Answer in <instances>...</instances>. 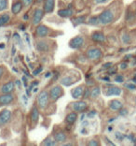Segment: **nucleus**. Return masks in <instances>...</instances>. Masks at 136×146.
<instances>
[{
	"label": "nucleus",
	"mask_w": 136,
	"mask_h": 146,
	"mask_svg": "<svg viewBox=\"0 0 136 146\" xmlns=\"http://www.w3.org/2000/svg\"><path fill=\"white\" fill-rule=\"evenodd\" d=\"M85 20H86V16L83 15V16H79V17H77V18H74L72 20V22H73L74 26H77L78 25L83 24V23L85 22Z\"/></svg>",
	"instance_id": "393cba45"
},
{
	"label": "nucleus",
	"mask_w": 136,
	"mask_h": 146,
	"mask_svg": "<svg viewBox=\"0 0 136 146\" xmlns=\"http://www.w3.org/2000/svg\"><path fill=\"white\" fill-rule=\"evenodd\" d=\"M54 5H55L54 0H45L43 11H44L46 13H51V12L53 11Z\"/></svg>",
	"instance_id": "dca6fc26"
},
{
	"label": "nucleus",
	"mask_w": 136,
	"mask_h": 146,
	"mask_svg": "<svg viewBox=\"0 0 136 146\" xmlns=\"http://www.w3.org/2000/svg\"><path fill=\"white\" fill-rule=\"evenodd\" d=\"M44 11L41 9H36L34 11V14H33V18H32V23L34 25H37L40 24L41 20L44 16Z\"/></svg>",
	"instance_id": "0eeeda50"
},
{
	"label": "nucleus",
	"mask_w": 136,
	"mask_h": 146,
	"mask_svg": "<svg viewBox=\"0 0 136 146\" xmlns=\"http://www.w3.org/2000/svg\"><path fill=\"white\" fill-rule=\"evenodd\" d=\"M125 87H127L128 89H130V90H135V89H136V85L134 84H126Z\"/></svg>",
	"instance_id": "473e14b6"
},
{
	"label": "nucleus",
	"mask_w": 136,
	"mask_h": 146,
	"mask_svg": "<svg viewBox=\"0 0 136 146\" xmlns=\"http://www.w3.org/2000/svg\"><path fill=\"white\" fill-rule=\"evenodd\" d=\"M22 81H24V84L25 86L27 85V81H26V78L24 77V76L22 77Z\"/></svg>",
	"instance_id": "49530a36"
},
{
	"label": "nucleus",
	"mask_w": 136,
	"mask_h": 146,
	"mask_svg": "<svg viewBox=\"0 0 136 146\" xmlns=\"http://www.w3.org/2000/svg\"><path fill=\"white\" fill-rule=\"evenodd\" d=\"M95 114H96V111H89V113H88V117L92 118Z\"/></svg>",
	"instance_id": "a19ab883"
},
{
	"label": "nucleus",
	"mask_w": 136,
	"mask_h": 146,
	"mask_svg": "<svg viewBox=\"0 0 136 146\" xmlns=\"http://www.w3.org/2000/svg\"><path fill=\"white\" fill-rule=\"evenodd\" d=\"M51 75V72H48L47 74H46V78H48V77H49V76Z\"/></svg>",
	"instance_id": "5fc2aeb1"
},
{
	"label": "nucleus",
	"mask_w": 136,
	"mask_h": 146,
	"mask_svg": "<svg viewBox=\"0 0 136 146\" xmlns=\"http://www.w3.org/2000/svg\"><path fill=\"white\" fill-rule=\"evenodd\" d=\"M3 74H4V68H3L2 67H0V79L2 78Z\"/></svg>",
	"instance_id": "c03bdc74"
},
{
	"label": "nucleus",
	"mask_w": 136,
	"mask_h": 146,
	"mask_svg": "<svg viewBox=\"0 0 136 146\" xmlns=\"http://www.w3.org/2000/svg\"><path fill=\"white\" fill-rule=\"evenodd\" d=\"M53 138H54V141H57V142H64L66 141V134L64 133V132H57V133H55L54 136H53Z\"/></svg>",
	"instance_id": "6ab92c4d"
},
{
	"label": "nucleus",
	"mask_w": 136,
	"mask_h": 146,
	"mask_svg": "<svg viewBox=\"0 0 136 146\" xmlns=\"http://www.w3.org/2000/svg\"><path fill=\"white\" fill-rule=\"evenodd\" d=\"M22 98H24V104H26V103H27V99H26V97H25V96H22Z\"/></svg>",
	"instance_id": "3c124183"
},
{
	"label": "nucleus",
	"mask_w": 136,
	"mask_h": 146,
	"mask_svg": "<svg viewBox=\"0 0 136 146\" xmlns=\"http://www.w3.org/2000/svg\"><path fill=\"white\" fill-rule=\"evenodd\" d=\"M49 95L47 91H42L39 93L38 98H37V105L40 109H46L49 105Z\"/></svg>",
	"instance_id": "f03ea898"
},
{
	"label": "nucleus",
	"mask_w": 136,
	"mask_h": 146,
	"mask_svg": "<svg viewBox=\"0 0 136 146\" xmlns=\"http://www.w3.org/2000/svg\"><path fill=\"white\" fill-rule=\"evenodd\" d=\"M25 38H26V40H27V43H29V44H30V39L28 38V35L27 34H25Z\"/></svg>",
	"instance_id": "09e8293b"
},
{
	"label": "nucleus",
	"mask_w": 136,
	"mask_h": 146,
	"mask_svg": "<svg viewBox=\"0 0 136 146\" xmlns=\"http://www.w3.org/2000/svg\"><path fill=\"white\" fill-rule=\"evenodd\" d=\"M102 80H104V81H106V82L110 81V79H109L108 77H104V78H102Z\"/></svg>",
	"instance_id": "8fccbe9b"
},
{
	"label": "nucleus",
	"mask_w": 136,
	"mask_h": 146,
	"mask_svg": "<svg viewBox=\"0 0 136 146\" xmlns=\"http://www.w3.org/2000/svg\"><path fill=\"white\" fill-rule=\"evenodd\" d=\"M116 137H117V139H118V140H122V139H123V136H122V134H120V133H116Z\"/></svg>",
	"instance_id": "79ce46f5"
},
{
	"label": "nucleus",
	"mask_w": 136,
	"mask_h": 146,
	"mask_svg": "<svg viewBox=\"0 0 136 146\" xmlns=\"http://www.w3.org/2000/svg\"><path fill=\"white\" fill-rule=\"evenodd\" d=\"M102 51L98 48H89L87 51V56L91 60H98L102 57Z\"/></svg>",
	"instance_id": "20e7f679"
},
{
	"label": "nucleus",
	"mask_w": 136,
	"mask_h": 146,
	"mask_svg": "<svg viewBox=\"0 0 136 146\" xmlns=\"http://www.w3.org/2000/svg\"><path fill=\"white\" fill-rule=\"evenodd\" d=\"M128 68V64L126 62H122L120 65H119V68L122 69V70H124V69H126Z\"/></svg>",
	"instance_id": "e433bc0d"
},
{
	"label": "nucleus",
	"mask_w": 136,
	"mask_h": 146,
	"mask_svg": "<svg viewBox=\"0 0 136 146\" xmlns=\"http://www.w3.org/2000/svg\"><path fill=\"white\" fill-rule=\"evenodd\" d=\"M8 9V0H0V11H6Z\"/></svg>",
	"instance_id": "c85d7f7f"
},
{
	"label": "nucleus",
	"mask_w": 136,
	"mask_h": 146,
	"mask_svg": "<svg viewBox=\"0 0 136 146\" xmlns=\"http://www.w3.org/2000/svg\"><path fill=\"white\" fill-rule=\"evenodd\" d=\"M20 28H21V30H25V26L24 25H21V26H20Z\"/></svg>",
	"instance_id": "864d4df0"
},
{
	"label": "nucleus",
	"mask_w": 136,
	"mask_h": 146,
	"mask_svg": "<svg viewBox=\"0 0 136 146\" xmlns=\"http://www.w3.org/2000/svg\"><path fill=\"white\" fill-rule=\"evenodd\" d=\"M91 91L89 90V88H86L84 90V94H83V98H88L91 96Z\"/></svg>",
	"instance_id": "2f4dec72"
},
{
	"label": "nucleus",
	"mask_w": 136,
	"mask_h": 146,
	"mask_svg": "<svg viewBox=\"0 0 136 146\" xmlns=\"http://www.w3.org/2000/svg\"><path fill=\"white\" fill-rule=\"evenodd\" d=\"M77 119H78V114L76 112H70L65 117V122L69 125H72L77 121Z\"/></svg>",
	"instance_id": "aec40b11"
},
{
	"label": "nucleus",
	"mask_w": 136,
	"mask_h": 146,
	"mask_svg": "<svg viewBox=\"0 0 136 146\" xmlns=\"http://www.w3.org/2000/svg\"><path fill=\"white\" fill-rule=\"evenodd\" d=\"M15 89V84L13 82H9L5 84L2 86L1 88V93L2 94H9V93H11L12 91H14Z\"/></svg>",
	"instance_id": "4468645a"
},
{
	"label": "nucleus",
	"mask_w": 136,
	"mask_h": 146,
	"mask_svg": "<svg viewBox=\"0 0 136 146\" xmlns=\"http://www.w3.org/2000/svg\"><path fill=\"white\" fill-rule=\"evenodd\" d=\"M49 32V29L47 27V26L44 25H40L36 27L35 34L38 38H45V36H48Z\"/></svg>",
	"instance_id": "1a4fd4ad"
},
{
	"label": "nucleus",
	"mask_w": 136,
	"mask_h": 146,
	"mask_svg": "<svg viewBox=\"0 0 136 146\" xmlns=\"http://www.w3.org/2000/svg\"><path fill=\"white\" fill-rule=\"evenodd\" d=\"M22 6H24V4H22V1H16L13 3V5L11 7V11L13 14H18V13L21 12Z\"/></svg>",
	"instance_id": "a211bd4d"
},
{
	"label": "nucleus",
	"mask_w": 136,
	"mask_h": 146,
	"mask_svg": "<svg viewBox=\"0 0 136 146\" xmlns=\"http://www.w3.org/2000/svg\"><path fill=\"white\" fill-rule=\"evenodd\" d=\"M117 67H111V68H109V70H108V73L110 75H113V74H116L117 73Z\"/></svg>",
	"instance_id": "72a5a7b5"
},
{
	"label": "nucleus",
	"mask_w": 136,
	"mask_h": 146,
	"mask_svg": "<svg viewBox=\"0 0 136 146\" xmlns=\"http://www.w3.org/2000/svg\"><path fill=\"white\" fill-rule=\"evenodd\" d=\"M86 132H87V131H86V129H85V128H83L82 130H81V133H83V134H85Z\"/></svg>",
	"instance_id": "6e6d98bb"
},
{
	"label": "nucleus",
	"mask_w": 136,
	"mask_h": 146,
	"mask_svg": "<svg viewBox=\"0 0 136 146\" xmlns=\"http://www.w3.org/2000/svg\"><path fill=\"white\" fill-rule=\"evenodd\" d=\"M91 39L94 42H98V43H102L105 41V36L102 32L100 31H96L93 32L91 35Z\"/></svg>",
	"instance_id": "f8f14e48"
},
{
	"label": "nucleus",
	"mask_w": 136,
	"mask_h": 146,
	"mask_svg": "<svg viewBox=\"0 0 136 146\" xmlns=\"http://www.w3.org/2000/svg\"><path fill=\"white\" fill-rule=\"evenodd\" d=\"M16 84H17L19 87H21V82L20 81H16Z\"/></svg>",
	"instance_id": "603ef678"
},
{
	"label": "nucleus",
	"mask_w": 136,
	"mask_h": 146,
	"mask_svg": "<svg viewBox=\"0 0 136 146\" xmlns=\"http://www.w3.org/2000/svg\"><path fill=\"white\" fill-rule=\"evenodd\" d=\"M58 15L60 16V17L62 18H69L71 17V16L73 15V11L71 9V7H69L68 9H60V11H58Z\"/></svg>",
	"instance_id": "f3484780"
},
{
	"label": "nucleus",
	"mask_w": 136,
	"mask_h": 146,
	"mask_svg": "<svg viewBox=\"0 0 136 146\" xmlns=\"http://www.w3.org/2000/svg\"><path fill=\"white\" fill-rule=\"evenodd\" d=\"M132 57V55L131 54H128V55H126L125 56V58L124 59H126V60H129V58H131Z\"/></svg>",
	"instance_id": "de8ad7c7"
},
{
	"label": "nucleus",
	"mask_w": 136,
	"mask_h": 146,
	"mask_svg": "<svg viewBox=\"0 0 136 146\" xmlns=\"http://www.w3.org/2000/svg\"><path fill=\"white\" fill-rule=\"evenodd\" d=\"M84 86H78L76 87L75 89H73L71 91V95L72 97L76 98V99H78L80 98L81 97H83V94H84Z\"/></svg>",
	"instance_id": "ddd939ff"
},
{
	"label": "nucleus",
	"mask_w": 136,
	"mask_h": 146,
	"mask_svg": "<svg viewBox=\"0 0 136 146\" xmlns=\"http://www.w3.org/2000/svg\"><path fill=\"white\" fill-rule=\"evenodd\" d=\"M24 20H27V19H28V15H24Z\"/></svg>",
	"instance_id": "bf43d9fd"
},
{
	"label": "nucleus",
	"mask_w": 136,
	"mask_h": 146,
	"mask_svg": "<svg viewBox=\"0 0 136 146\" xmlns=\"http://www.w3.org/2000/svg\"><path fill=\"white\" fill-rule=\"evenodd\" d=\"M13 100H14V97H13V95H11V93H9V94H3L2 96H0V106L9 105Z\"/></svg>",
	"instance_id": "9d476101"
},
{
	"label": "nucleus",
	"mask_w": 136,
	"mask_h": 146,
	"mask_svg": "<svg viewBox=\"0 0 136 146\" xmlns=\"http://www.w3.org/2000/svg\"><path fill=\"white\" fill-rule=\"evenodd\" d=\"M115 82H118V84H121V82H124V77H123L122 75H120V74L116 75V77H115Z\"/></svg>",
	"instance_id": "7c9ffc66"
},
{
	"label": "nucleus",
	"mask_w": 136,
	"mask_h": 146,
	"mask_svg": "<svg viewBox=\"0 0 136 146\" xmlns=\"http://www.w3.org/2000/svg\"><path fill=\"white\" fill-rule=\"evenodd\" d=\"M100 94H101V90H100V88H99V87H94V88L91 90V98H98L99 96H100Z\"/></svg>",
	"instance_id": "bb28decb"
},
{
	"label": "nucleus",
	"mask_w": 136,
	"mask_h": 146,
	"mask_svg": "<svg viewBox=\"0 0 136 146\" xmlns=\"http://www.w3.org/2000/svg\"><path fill=\"white\" fill-rule=\"evenodd\" d=\"M112 66H113V63H111V62L105 63V64H104V65H102V68L106 69V68H111Z\"/></svg>",
	"instance_id": "4c0bfd02"
},
{
	"label": "nucleus",
	"mask_w": 136,
	"mask_h": 146,
	"mask_svg": "<svg viewBox=\"0 0 136 146\" xmlns=\"http://www.w3.org/2000/svg\"><path fill=\"white\" fill-rule=\"evenodd\" d=\"M75 82H75V79L73 78V77H69V76L62 78L61 80V84L62 85H64V86H70L73 84H75Z\"/></svg>",
	"instance_id": "5701e85b"
},
{
	"label": "nucleus",
	"mask_w": 136,
	"mask_h": 146,
	"mask_svg": "<svg viewBox=\"0 0 136 146\" xmlns=\"http://www.w3.org/2000/svg\"><path fill=\"white\" fill-rule=\"evenodd\" d=\"M89 25H97L100 24V22H99V17L97 16H92L89 19Z\"/></svg>",
	"instance_id": "cd10ccee"
},
{
	"label": "nucleus",
	"mask_w": 136,
	"mask_h": 146,
	"mask_svg": "<svg viewBox=\"0 0 136 146\" xmlns=\"http://www.w3.org/2000/svg\"><path fill=\"white\" fill-rule=\"evenodd\" d=\"M22 4H24V7H29L32 4L33 0H22Z\"/></svg>",
	"instance_id": "f704fd0d"
},
{
	"label": "nucleus",
	"mask_w": 136,
	"mask_h": 146,
	"mask_svg": "<svg viewBox=\"0 0 136 146\" xmlns=\"http://www.w3.org/2000/svg\"><path fill=\"white\" fill-rule=\"evenodd\" d=\"M134 14H135V17H136V9H135V12H134Z\"/></svg>",
	"instance_id": "052dcab7"
},
{
	"label": "nucleus",
	"mask_w": 136,
	"mask_h": 146,
	"mask_svg": "<svg viewBox=\"0 0 136 146\" xmlns=\"http://www.w3.org/2000/svg\"><path fill=\"white\" fill-rule=\"evenodd\" d=\"M72 109L74 110L75 111L83 112L88 109V104L86 103L85 101H82V100L76 101L72 104Z\"/></svg>",
	"instance_id": "6e6552de"
},
{
	"label": "nucleus",
	"mask_w": 136,
	"mask_h": 146,
	"mask_svg": "<svg viewBox=\"0 0 136 146\" xmlns=\"http://www.w3.org/2000/svg\"><path fill=\"white\" fill-rule=\"evenodd\" d=\"M121 39L122 41H123V43H126V44H128V43H130L131 38V36L129 34H123L121 36Z\"/></svg>",
	"instance_id": "c756f323"
},
{
	"label": "nucleus",
	"mask_w": 136,
	"mask_h": 146,
	"mask_svg": "<svg viewBox=\"0 0 136 146\" xmlns=\"http://www.w3.org/2000/svg\"><path fill=\"white\" fill-rule=\"evenodd\" d=\"M56 144L55 141H53L51 137H48L47 139H45L43 142L41 143V145H46V146H53Z\"/></svg>",
	"instance_id": "a878e982"
},
{
	"label": "nucleus",
	"mask_w": 136,
	"mask_h": 146,
	"mask_svg": "<svg viewBox=\"0 0 136 146\" xmlns=\"http://www.w3.org/2000/svg\"><path fill=\"white\" fill-rule=\"evenodd\" d=\"M119 114H120L121 116H126L128 114V111L126 109H120L119 110Z\"/></svg>",
	"instance_id": "c9c22d12"
},
{
	"label": "nucleus",
	"mask_w": 136,
	"mask_h": 146,
	"mask_svg": "<svg viewBox=\"0 0 136 146\" xmlns=\"http://www.w3.org/2000/svg\"><path fill=\"white\" fill-rule=\"evenodd\" d=\"M14 38L17 39L18 41H20V36L17 34V33H15V34H14Z\"/></svg>",
	"instance_id": "a18cd8bd"
},
{
	"label": "nucleus",
	"mask_w": 136,
	"mask_h": 146,
	"mask_svg": "<svg viewBox=\"0 0 136 146\" xmlns=\"http://www.w3.org/2000/svg\"><path fill=\"white\" fill-rule=\"evenodd\" d=\"M9 19H11V16H9V13H3V14L0 15V26H3L6 24H8Z\"/></svg>",
	"instance_id": "b1692460"
},
{
	"label": "nucleus",
	"mask_w": 136,
	"mask_h": 146,
	"mask_svg": "<svg viewBox=\"0 0 136 146\" xmlns=\"http://www.w3.org/2000/svg\"><path fill=\"white\" fill-rule=\"evenodd\" d=\"M135 77H136V75H135Z\"/></svg>",
	"instance_id": "680f3d73"
},
{
	"label": "nucleus",
	"mask_w": 136,
	"mask_h": 146,
	"mask_svg": "<svg viewBox=\"0 0 136 146\" xmlns=\"http://www.w3.org/2000/svg\"><path fill=\"white\" fill-rule=\"evenodd\" d=\"M35 48L39 52H48L49 51V45L44 41H38L35 44Z\"/></svg>",
	"instance_id": "412c9836"
},
{
	"label": "nucleus",
	"mask_w": 136,
	"mask_h": 146,
	"mask_svg": "<svg viewBox=\"0 0 136 146\" xmlns=\"http://www.w3.org/2000/svg\"><path fill=\"white\" fill-rule=\"evenodd\" d=\"M45 0H36V2L37 3H41V2H44Z\"/></svg>",
	"instance_id": "13d9d810"
},
{
	"label": "nucleus",
	"mask_w": 136,
	"mask_h": 146,
	"mask_svg": "<svg viewBox=\"0 0 136 146\" xmlns=\"http://www.w3.org/2000/svg\"><path fill=\"white\" fill-rule=\"evenodd\" d=\"M38 118H39L38 109L36 107H34L32 109V111H31V120H32L33 123H34V124H35V123H37Z\"/></svg>",
	"instance_id": "4be33fe9"
},
{
	"label": "nucleus",
	"mask_w": 136,
	"mask_h": 146,
	"mask_svg": "<svg viewBox=\"0 0 136 146\" xmlns=\"http://www.w3.org/2000/svg\"><path fill=\"white\" fill-rule=\"evenodd\" d=\"M4 47H5L4 43H1V44H0V48H1V49H3V48H4Z\"/></svg>",
	"instance_id": "4d7b16f0"
},
{
	"label": "nucleus",
	"mask_w": 136,
	"mask_h": 146,
	"mask_svg": "<svg viewBox=\"0 0 136 146\" xmlns=\"http://www.w3.org/2000/svg\"><path fill=\"white\" fill-rule=\"evenodd\" d=\"M88 145H89V146H98L99 142H97V141H95V140H92V141H91L89 142Z\"/></svg>",
	"instance_id": "58836bf2"
},
{
	"label": "nucleus",
	"mask_w": 136,
	"mask_h": 146,
	"mask_svg": "<svg viewBox=\"0 0 136 146\" xmlns=\"http://www.w3.org/2000/svg\"><path fill=\"white\" fill-rule=\"evenodd\" d=\"M107 0H95V3H97V4H102V3L106 2Z\"/></svg>",
	"instance_id": "37998d69"
},
{
	"label": "nucleus",
	"mask_w": 136,
	"mask_h": 146,
	"mask_svg": "<svg viewBox=\"0 0 136 146\" xmlns=\"http://www.w3.org/2000/svg\"><path fill=\"white\" fill-rule=\"evenodd\" d=\"M62 94H64L62 88L60 85H56L53 88H51V92H49V98H51V100L56 101L57 99H59L62 97Z\"/></svg>",
	"instance_id": "7ed1b4c3"
},
{
	"label": "nucleus",
	"mask_w": 136,
	"mask_h": 146,
	"mask_svg": "<svg viewBox=\"0 0 136 146\" xmlns=\"http://www.w3.org/2000/svg\"><path fill=\"white\" fill-rule=\"evenodd\" d=\"M98 17H99V22H100L101 25H107L114 22L115 14L111 9H104L102 12H101V14L99 15Z\"/></svg>",
	"instance_id": "f257e3e1"
},
{
	"label": "nucleus",
	"mask_w": 136,
	"mask_h": 146,
	"mask_svg": "<svg viewBox=\"0 0 136 146\" xmlns=\"http://www.w3.org/2000/svg\"><path fill=\"white\" fill-rule=\"evenodd\" d=\"M42 67H39V68H37L36 69H35L34 70V72H33V74L34 75H37V74H39V73H40L41 71H42Z\"/></svg>",
	"instance_id": "ea45409f"
},
{
	"label": "nucleus",
	"mask_w": 136,
	"mask_h": 146,
	"mask_svg": "<svg viewBox=\"0 0 136 146\" xmlns=\"http://www.w3.org/2000/svg\"><path fill=\"white\" fill-rule=\"evenodd\" d=\"M83 44H84V38H83V36H76V38H72L70 42H69V46H70L72 49H75V50L81 48Z\"/></svg>",
	"instance_id": "423d86ee"
},
{
	"label": "nucleus",
	"mask_w": 136,
	"mask_h": 146,
	"mask_svg": "<svg viewBox=\"0 0 136 146\" xmlns=\"http://www.w3.org/2000/svg\"><path fill=\"white\" fill-rule=\"evenodd\" d=\"M11 119V112L9 110H3L0 112V127L7 125Z\"/></svg>",
	"instance_id": "39448f33"
},
{
	"label": "nucleus",
	"mask_w": 136,
	"mask_h": 146,
	"mask_svg": "<svg viewBox=\"0 0 136 146\" xmlns=\"http://www.w3.org/2000/svg\"><path fill=\"white\" fill-rule=\"evenodd\" d=\"M109 87L106 89V91H105V95L107 96V97H110V96H119L121 94V89L119 87H117V86H113V85H110L108 84Z\"/></svg>",
	"instance_id": "9b49d317"
},
{
	"label": "nucleus",
	"mask_w": 136,
	"mask_h": 146,
	"mask_svg": "<svg viewBox=\"0 0 136 146\" xmlns=\"http://www.w3.org/2000/svg\"><path fill=\"white\" fill-rule=\"evenodd\" d=\"M109 108H110L112 111H119L121 108H123V104L120 100L118 99H113L110 102H109Z\"/></svg>",
	"instance_id": "2eb2a0df"
}]
</instances>
